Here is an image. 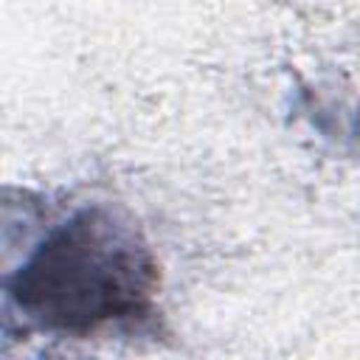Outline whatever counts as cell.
<instances>
[{"label":"cell","mask_w":360,"mask_h":360,"mask_svg":"<svg viewBox=\"0 0 360 360\" xmlns=\"http://www.w3.org/2000/svg\"><path fill=\"white\" fill-rule=\"evenodd\" d=\"M158 259L129 217L84 205L56 222L6 278L8 304L39 332L90 338L155 312Z\"/></svg>","instance_id":"6da1fadb"}]
</instances>
